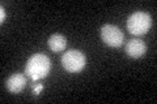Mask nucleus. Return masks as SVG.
I'll use <instances>...</instances> for the list:
<instances>
[{"label":"nucleus","instance_id":"1","mask_svg":"<svg viewBox=\"0 0 157 104\" xmlns=\"http://www.w3.org/2000/svg\"><path fill=\"white\" fill-rule=\"evenodd\" d=\"M51 61L45 53H34L29 57L25 65V73L33 81H38L48 76Z\"/></svg>","mask_w":157,"mask_h":104},{"label":"nucleus","instance_id":"2","mask_svg":"<svg viewBox=\"0 0 157 104\" xmlns=\"http://www.w3.org/2000/svg\"><path fill=\"white\" fill-rule=\"evenodd\" d=\"M152 27V17L149 13L136 11L127 18V29L134 35H144Z\"/></svg>","mask_w":157,"mask_h":104},{"label":"nucleus","instance_id":"3","mask_svg":"<svg viewBox=\"0 0 157 104\" xmlns=\"http://www.w3.org/2000/svg\"><path fill=\"white\" fill-rule=\"evenodd\" d=\"M86 64V57L78 49H70L63 53L62 65L68 73H78L84 69Z\"/></svg>","mask_w":157,"mask_h":104},{"label":"nucleus","instance_id":"4","mask_svg":"<svg viewBox=\"0 0 157 104\" xmlns=\"http://www.w3.org/2000/svg\"><path fill=\"white\" fill-rule=\"evenodd\" d=\"M100 34L102 42L110 47H121L124 39L123 31L115 25H110V23L104 25L100 30Z\"/></svg>","mask_w":157,"mask_h":104},{"label":"nucleus","instance_id":"5","mask_svg":"<svg viewBox=\"0 0 157 104\" xmlns=\"http://www.w3.org/2000/svg\"><path fill=\"white\" fill-rule=\"evenodd\" d=\"M124 51L127 53V56H130L132 59H139L145 55L147 46L141 39H131L130 42H127Z\"/></svg>","mask_w":157,"mask_h":104},{"label":"nucleus","instance_id":"6","mask_svg":"<svg viewBox=\"0 0 157 104\" xmlns=\"http://www.w3.org/2000/svg\"><path fill=\"white\" fill-rule=\"evenodd\" d=\"M6 86L8 88V91H11L13 94H18L26 86V77L22 73H13L8 77Z\"/></svg>","mask_w":157,"mask_h":104},{"label":"nucleus","instance_id":"7","mask_svg":"<svg viewBox=\"0 0 157 104\" xmlns=\"http://www.w3.org/2000/svg\"><path fill=\"white\" fill-rule=\"evenodd\" d=\"M47 44L52 52H62V51H64L67 47V39L64 35H62V34H52V35L48 38Z\"/></svg>","mask_w":157,"mask_h":104},{"label":"nucleus","instance_id":"8","mask_svg":"<svg viewBox=\"0 0 157 104\" xmlns=\"http://www.w3.org/2000/svg\"><path fill=\"white\" fill-rule=\"evenodd\" d=\"M42 88H43V85H42V83H38L37 86H34V88H33V92L36 94V95H38V94L41 92Z\"/></svg>","mask_w":157,"mask_h":104},{"label":"nucleus","instance_id":"9","mask_svg":"<svg viewBox=\"0 0 157 104\" xmlns=\"http://www.w3.org/2000/svg\"><path fill=\"white\" fill-rule=\"evenodd\" d=\"M6 21V11H4L3 7H0V22H4Z\"/></svg>","mask_w":157,"mask_h":104}]
</instances>
